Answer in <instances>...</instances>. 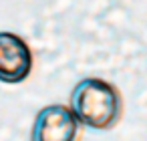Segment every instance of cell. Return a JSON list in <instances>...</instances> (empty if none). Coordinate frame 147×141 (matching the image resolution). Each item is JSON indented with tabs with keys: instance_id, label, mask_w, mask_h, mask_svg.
<instances>
[{
	"instance_id": "obj_2",
	"label": "cell",
	"mask_w": 147,
	"mask_h": 141,
	"mask_svg": "<svg viewBox=\"0 0 147 141\" xmlns=\"http://www.w3.org/2000/svg\"><path fill=\"white\" fill-rule=\"evenodd\" d=\"M34 65L28 43L14 32H0V83L18 85L28 79Z\"/></svg>"
},
{
	"instance_id": "obj_1",
	"label": "cell",
	"mask_w": 147,
	"mask_h": 141,
	"mask_svg": "<svg viewBox=\"0 0 147 141\" xmlns=\"http://www.w3.org/2000/svg\"><path fill=\"white\" fill-rule=\"evenodd\" d=\"M69 109L79 125L93 131H107L113 129L123 115V97L113 83L87 77L73 87Z\"/></svg>"
},
{
	"instance_id": "obj_3",
	"label": "cell",
	"mask_w": 147,
	"mask_h": 141,
	"mask_svg": "<svg viewBox=\"0 0 147 141\" xmlns=\"http://www.w3.org/2000/svg\"><path fill=\"white\" fill-rule=\"evenodd\" d=\"M79 123L67 105L42 107L30 129V141H77Z\"/></svg>"
}]
</instances>
